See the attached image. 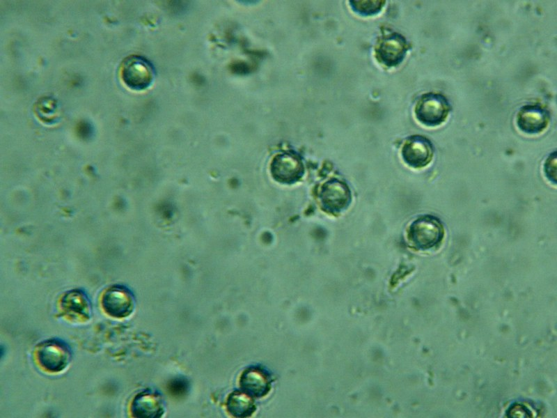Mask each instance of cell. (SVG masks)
<instances>
[{
    "label": "cell",
    "instance_id": "1",
    "mask_svg": "<svg viewBox=\"0 0 557 418\" xmlns=\"http://www.w3.org/2000/svg\"><path fill=\"white\" fill-rule=\"evenodd\" d=\"M444 236V229L441 222L431 215L420 216L410 224L407 230L409 243L421 250L437 247Z\"/></svg>",
    "mask_w": 557,
    "mask_h": 418
},
{
    "label": "cell",
    "instance_id": "14",
    "mask_svg": "<svg viewBox=\"0 0 557 418\" xmlns=\"http://www.w3.org/2000/svg\"><path fill=\"white\" fill-rule=\"evenodd\" d=\"M226 408L228 412L236 417H249L256 410V405L251 396L239 391L233 392L228 396Z\"/></svg>",
    "mask_w": 557,
    "mask_h": 418
},
{
    "label": "cell",
    "instance_id": "15",
    "mask_svg": "<svg viewBox=\"0 0 557 418\" xmlns=\"http://www.w3.org/2000/svg\"><path fill=\"white\" fill-rule=\"evenodd\" d=\"M384 4V1H350L353 10L363 15L377 13Z\"/></svg>",
    "mask_w": 557,
    "mask_h": 418
},
{
    "label": "cell",
    "instance_id": "11",
    "mask_svg": "<svg viewBox=\"0 0 557 418\" xmlns=\"http://www.w3.org/2000/svg\"><path fill=\"white\" fill-rule=\"evenodd\" d=\"M550 113L539 103L524 105L517 115V124L525 133L537 134L542 132L550 120Z\"/></svg>",
    "mask_w": 557,
    "mask_h": 418
},
{
    "label": "cell",
    "instance_id": "16",
    "mask_svg": "<svg viewBox=\"0 0 557 418\" xmlns=\"http://www.w3.org/2000/svg\"><path fill=\"white\" fill-rule=\"evenodd\" d=\"M189 382L185 378H175L168 384V391L174 397H181L189 390Z\"/></svg>",
    "mask_w": 557,
    "mask_h": 418
},
{
    "label": "cell",
    "instance_id": "3",
    "mask_svg": "<svg viewBox=\"0 0 557 418\" xmlns=\"http://www.w3.org/2000/svg\"><path fill=\"white\" fill-rule=\"evenodd\" d=\"M120 72L124 84L135 91L148 88L155 76L152 63L139 55H131L125 58L120 65Z\"/></svg>",
    "mask_w": 557,
    "mask_h": 418
},
{
    "label": "cell",
    "instance_id": "8",
    "mask_svg": "<svg viewBox=\"0 0 557 418\" xmlns=\"http://www.w3.org/2000/svg\"><path fill=\"white\" fill-rule=\"evenodd\" d=\"M434 146L431 141L425 136L409 137L402 148V157L406 164L414 168H421L427 165L434 155Z\"/></svg>",
    "mask_w": 557,
    "mask_h": 418
},
{
    "label": "cell",
    "instance_id": "7",
    "mask_svg": "<svg viewBox=\"0 0 557 418\" xmlns=\"http://www.w3.org/2000/svg\"><path fill=\"white\" fill-rule=\"evenodd\" d=\"M101 303L105 313L111 317L123 318L130 316L134 309L132 292L123 285L109 287L103 293Z\"/></svg>",
    "mask_w": 557,
    "mask_h": 418
},
{
    "label": "cell",
    "instance_id": "5",
    "mask_svg": "<svg viewBox=\"0 0 557 418\" xmlns=\"http://www.w3.org/2000/svg\"><path fill=\"white\" fill-rule=\"evenodd\" d=\"M319 199L323 210L336 215L349 206L352 196L350 189L345 182L331 178L322 185Z\"/></svg>",
    "mask_w": 557,
    "mask_h": 418
},
{
    "label": "cell",
    "instance_id": "6",
    "mask_svg": "<svg viewBox=\"0 0 557 418\" xmlns=\"http://www.w3.org/2000/svg\"><path fill=\"white\" fill-rule=\"evenodd\" d=\"M270 173L276 181L283 184H292L303 177L304 166L297 153L284 151L276 154L272 159Z\"/></svg>",
    "mask_w": 557,
    "mask_h": 418
},
{
    "label": "cell",
    "instance_id": "4",
    "mask_svg": "<svg viewBox=\"0 0 557 418\" xmlns=\"http://www.w3.org/2000/svg\"><path fill=\"white\" fill-rule=\"evenodd\" d=\"M451 106L443 94L429 92L423 94L415 107V114L418 121L426 126L441 125L447 118Z\"/></svg>",
    "mask_w": 557,
    "mask_h": 418
},
{
    "label": "cell",
    "instance_id": "2",
    "mask_svg": "<svg viewBox=\"0 0 557 418\" xmlns=\"http://www.w3.org/2000/svg\"><path fill=\"white\" fill-rule=\"evenodd\" d=\"M69 345L59 339H49L38 344L36 356L40 366L47 371L58 373L63 371L72 359Z\"/></svg>",
    "mask_w": 557,
    "mask_h": 418
},
{
    "label": "cell",
    "instance_id": "12",
    "mask_svg": "<svg viewBox=\"0 0 557 418\" xmlns=\"http://www.w3.org/2000/svg\"><path fill=\"white\" fill-rule=\"evenodd\" d=\"M130 410L135 417L157 418L162 417L164 412V402L159 393L146 389L134 396Z\"/></svg>",
    "mask_w": 557,
    "mask_h": 418
},
{
    "label": "cell",
    "instance_id": "13",
    "mask_svg": "<svg viewBox=\"0 0 557 418\" xmlns=\"http://www.w3.org/2000/svg\"><path fill=\"white\" fill-rule=\"evenodd\" d=\"M240 385L242 392L252 398H261L269 392V376L262 369L250 366L242 372Z\"/></svg>",
    "mask_w": 557,
    "mask_h": 418
},
{
    "label": "cell",
    "instance_id": "9",
    "mask_svg": "<svg viewBox=\"0 0 557 418\" xmlns=\"http://www.w3.org/2000/svg\"><path fill=\"white\" fill-rule=\"evenodd\" d=\"M408 47V43L402 35L391 33L382 36L376 48V57L386 66H395L403 61Z\"/></svg>",
    "mask_w": 557,
    "mask_h": 418
},
{
    "label": "cell",
    "instance_id": "10",
    "mask_svg": "<svg viewBox=\"0 0 557 418\" xmlns=\"http://www.w3.org/2000/svg\"><path fill=\"white\" fill-rule=\"evenodd\" d=\"M61 314L68 319L84 322L90 319L91 304L86 293L81 289L65 292L60 300Z\"/></svg>",
    "mask_w": 557,
    "mask_h": 418
},
{
    "label": "cell",
    "instance_id": "17",
    "mask_svg": "<svg viewBox=\"0 0 557 418\" xmlns=\"http://www.w3.org/2000/svg\"><path fill=\"white\" fill-rule=\"evenodd\" d=\"M544 173L547 177L554 183H556V152L548 157L544 163Z\"/></svg>",
    "mask_w": 557,
    "mask_h": 418
}]
</instances>
